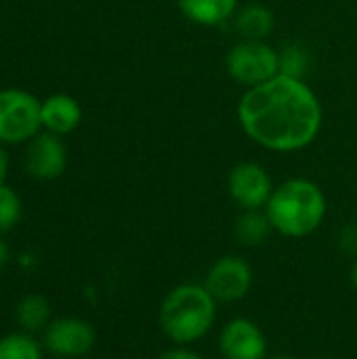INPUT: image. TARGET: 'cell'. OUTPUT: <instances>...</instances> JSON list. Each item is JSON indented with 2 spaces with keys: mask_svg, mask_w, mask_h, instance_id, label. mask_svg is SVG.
I'll list each match as a JSON object with an SVG mask.
<instances>
[{
  "mask_svg": "<svg viewBox=\"0 0 357 359\" xmlns=\"http://www.w3.org/2000/svg\"><path fill=\"white\" fill-rule=\"evenodd\" d=\"M322 103L305 80L284 74L250 86L238 103L242 130L261 147L292 154L309 147L322 128Z\"/></svg>",
  "mask_w": 357,
  "mask_h": 359,
  "instance_id": "obj_1",
  "label": "cell"
},
{
  "mask_svg": "<svg viewBox=\"0 0 357 359\" xmlns=\"http://www.w3.org/2000/svg\"><path fill=\"white\" fill-rule=\"evenodd\" d=\"M265 212L278 233L286 238H307L322 227L328 202L316 181L295 177L276 185Z\"/></svg>",
  "mask_w": 357,
  "mask_h": 359,
  "instance_id": "obj_2",
  "label": "cell"
},
{
  "mask_svg": "<svg viewBox=\"0 0 357 359\" xmlns=\"http://www.w3.org/2000/svg\"><path fill=\"white\" fill-rule=\"evenodd\" d=\"M219 301L204 284H181L173 288L160 305L162 332L177 345L204 339L217 320Z\"/></svg>",
  "mask_w": 357,
  "mask_h": 359,
  "instance_id": "obj_3",
  "label": "cell"
},
{
  "mask_svg": "<svg viewBox=\"0 0 357 359\" xmlns=\"http://www.w3.org/2000/svg\"><path fill=\"white\" fill-rule=\"evenodd\" d=\"M40 99L23 88L0 90V143L19 145L32 141L40 130Z\"/></svg>",
  "mask_w": 357,
  "mask_h": 359,
  "instance_id": "obj_4",
  "label": "cell"
},
{
  "mask_svg": "<svg viewBox=\"0 0 357 359\" xmlns=\"http://www.w3.org/2000/svg\"><path fill=\"white\" fill-rule=\"evenodd\" d=\"M225 69L238 84L257 86L280 74V53L265 40H240L225 57Z\"/></svg>",
  "mask_w": 357,
  "mask_h": 359,
  "instance_id": "obj_5",
  "label": "cell"
},
{
  "mask_svg": "<svg viewBox=\"0 0 357 359\" xmlns=\"http://www.w3.org/2000/svg\"><path fill=\"white\" fill-rule=\"evenodd\" d=\"M255 284V271L244 257L225 255L213 263L204 278V286L219 303L242 301Z\"/></svg>",
  "mask_w": 357,
  "mask_h": 359,
  "instance_id": "obj_6",
  "label": "cell"
},
{
  "mask_svg": "<svg viewBox=\"0 0 357 359\" xmlns=\"http://www.w3.org/2000/svg\"><path fill=\"white\" fill-rule=\"evenodd\" d=\"M231 200L244 210H265L276 185L271 175L259 162H240L227 179Z\"/></svg>",
  "mask_w": 357,
  "mask_h": 359,
  "instance_id": "obj_7",
  "label": "cell"
},
{
  "mask_svg": "<svg viewBox=\"0 0 357 359\" xmlns=\"http://www.w3.org/2000/svg\"><path fill=\"white\" fill-rule=\"evenodd\" d=\"M23 166L36 181H55L65 172L67 147L59 135L40 130L32 141H27Z\"/></svg>",
  "mask_w": 357,
  "mask_h": 359,
  "instance_id": "obj_8",
  "label": "cell"
},
{
  "mask_svg": "<svg viewBox=\"0 0 357 359\" xmlns=\"http://www.w3.org/2000/svg\"><path fill=\"white\" fill-rule=\"evenodd\" d=\"M97 343L95 328L80 318H61L46 326L44 347L57 358H82Z\"/></svg>",
  "mask_w": 357,
  "mask_h": 359,
  "instance_id": "obj_9",
  "label": "cell"
},
{
  "mask_svg": "<svg viewBox=\"0 0 357 359\" xmlns=\"http://www.w3.org/2000/svg\"><path fill=\"white\" fill-rule=\"evenodd\" d=\"M219 349L225 359H267L269 343L252 320L236 318L223 326Z\"/></svg>",
  "mask_w": 357,
  "mask_h": 359,
  "instance_id": "obj_10",
  "label": "cell"
},
{
  "mask_svg": "<svg viewBox=\"0 0 357 359\" xmlns=\"http://www.w3.org/2000/svg\"><path fill=\"white\" fill-rule=\"evenodd\" d=\"M40 122H42V130L46 133H53L59 137L69 135L82 122V107L67 93L48 95L40 103Z\"/></svg>",
  "mask_w": 357,
  "mask_h": 359,
  "instance_id": "obj_11",
  "label": "cell"
},
{
  "mask_svg": "<svg viewBox=\"0 0 357 359\" xmlns=\"http://www.w3.org/2000/svg\"><path fill=\"white\" fill-rule=\"evenodd\" d=\"M177 6L187 21L215 27L236 15L238 0H177Z\"/></svg>",
  "mask_w": 357,
  "mask_h": 359,
  "instance_id": "obj_12",
  "label": "cell"
},
{
  "mask_svg": "<svg viewBox=\"0 0 357 359\" xmlns=\"http://www.w3.org/2000/svg\"><path fill=\"white\" fill-rule=\"evenodd\" d=\"M276 25L274 13L259 2H250L238 11L236 27L244 40H265Z\"/></svg>",
  "mask_w": 357,
  "mask_h": 359,
  "instance_id": "obj_13",
  "label": "cell"
},
{
  "mask_svg": "<svg viewBox=\"0 0 357 359\" xmlns=\"http://www.w3.org/2000/svg\"><path fill=\"white\" fill-rule=\"evenodd\" d=\"M274 225L267 217L265 210H244L236 225H234V236L242 246H261L269 240Z\"/></svg>",
  "mask_w": 357,
  "mask_h": 359,
  "instance_id": "obj_14",
  "label": "cell"
},
{
  "mask_svg": "<svg viewBox=\"0 0 357 359\" xmlns=\"http://www.w3.org/2000/svg\"><path fill=\"white\" fill-rule=\"evenodd\" d=\"M15 320L19 328L27 334L46 330L50 324V305L40 294H25L15 309Z\"/></svg>",
  "mask_w": 357,
  "mask_h": 359,
  "instance_id": "obj_15",
  "label": "cell"
},
{
  "mask_svg": "<svg viewBox=\"0 0 357 359\" xmlns=\"http://www.w3.org/2000/svg\"><path fill=\"white\" fill-rule=\"evenodd\" d=\"M0 359H44L42 347L27 332H13L0 339Z\"/></svg>",
  "mask_w": 357,
  "mask_h": 359,
  "instance_id": "obj_16",
  "label": "cell"
},
{
  "mask_svg": "<svg viewBox=\"0 0 357 359\" xmlns=\"http://www.w3.org/2000/svg\"><path fill=\"white\" fill-rule=\"evenodd\" d=\"M278 53H280V74L303 80V76L309 72V53H307V48L292 42V44H286Z\"/></svg>",
  "mask_w": 357,
  "mask_h": 359,
  "instance_id": "obj_17",
  "label": "cell"
},
{
  "mask_svg": "<svg viewBox=\"0 0 357 359\" xmlns=\"http://www.w3.org/2000/svg\"><path fill=\"white\" fill-rule=\"evenodd\" d=\"M21 210L23 206H21L19 194L6 183L0 185V233L15 229V225L21 219Z\"/></svg>",
  "mask_w": 357,
  "mask_h": 359,
  "instance_id": "obj_18",
  "label": "cell"
},
{
  "mask_svg": "<svg viewBox=\"0 0 357 359\" xmlns=\"http://www.w3.org/2000/svg\"><path fill=\"white\" fill-rule=\"evenodd\" d=\"M160 359H206L202 358L200 353H196V351H191V349H187V347H173V349H168V351H164Z\"/></svg>",
  "mask_w": 357,
  "mask_h": 359,
  "instance_id": "obj_19",
  "label": "cell"
},
{
  "mask_svg": "<svg viewBox=\"0 0 357 359\" xmlns=\"http://www.w3.org/2000/svg\"><path fill=\"white\" fill-rule=\"evenodd\" d=\"M6 177H8V154L4 151V147L0 143V185L6 183Z\"/></svg>",
  "mask_w": 357,
  "mask_h": 359,
  "instance_id": "obj_20",
  "label": "cell"
},
{
  "mask_svg": "<svg viewBox=\"0 0 357 359\" xmlns=\"http://www.w3.org/2000/svg\"><path fill=\"white\" fill-rule=\"evenodd\" d=\"M6 261H8V246L4 244V240H0V269L6 265Z\"/></svg>",
  "mask_w": 357,
  "mask_h": 359,
  "instance_id": "obj_21",
  "label": "cell"
},
{
  "mask_svg": "<svg viewBox=\"0 0 357 359\" xmlns=\"http://www.w3.org/2000/svg\"><path fill=\"white\" fill-rule=\"evenodd\" d=\"M351 284H353V288H356L357 292V261L356 265H353V269H351Z\"/></svg>",
  "mask_w": 357,
  "mask_h": 359,
  "instance_id": "obj_22",
  "label": "cell"
},
{
  "mask_svg": "<svg viewBox=\"0 0 357 359\" xmlns=\"http://www.w3.org/2000/svg\"><path fill=\"white\" fill-rule=\"evenodd\" d=\"M271 359H297V358H292V355H276V358H271Z\"/></svg>",
  "mask_w": 357,
  "mask_h": 359,
  "instance_id": "obj_23",
  "label": "cell"
}]
</instances>
